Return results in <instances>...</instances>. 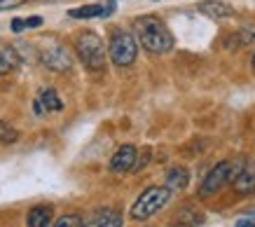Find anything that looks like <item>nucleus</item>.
<instances>
[{
    "label": "nucleus",
    "instance_id": "obj_4",
    "mask_svg": "<svg viewBox=\"0 0 255 227\" xmlns=\"http://www.w3.org/2000/svg\"><path fill=\"white\" fill-rule=\"evenodd\" d=\"M108 56L110 61L124 68V66H131L138 56V45H136V38L127 31H115L113 38H110V47H108Z\"/></svg>",
    "mask_w": 255,
    "mask_h": 227
},
{
    "label": "nucleus",
    "instance_id": "obj_1",
    "mask_svg": "<svg viewBox=\"0 0 255 227\" xmlns=\"http://www.w3.org/2000/svg\"><path fill=\"white\" fill-rule=\"evenodd\" d=\"M133 31L138 35L140 45L147 49V52H152V54H166L173 49V35L171 31L166 28L162 19H157V16L147 14V16H140L133 21Z\"/></svg>",
    "mask_w": 255,
    "mask_h": 227
},
{
    "label": "nucleus",
    "instance_id": "obj_13",
    "mask_svg": "<svg viewBox=\"0 0 255 227\" xmlns=\"http://www.w3.org/2000/svg\"><path fill=\"white\" fill-rule=\"evenodd\" d=\"M68 16H73V19H94V16H108V12H106V7L103 5H82V7H75L70 9Z\"/></svg>",
    "mask_w": 255,
    "mask_h": 227
},
{
    "label": "nucleus",
    "instance_id": "obj_3",
    "mask_svg": "<svg viewBox=\"0 0 255 227\" xmlns=\"http://www.w3.org/2000/svg\"><path fill=\"white\" fill-rule=\"evenodd\" d=\"M75 52L89 71H101L106 66V47L94 31H82L75 38Z\"/></svg>",
    "mask_w": 255,
    "mask_h": 227
},
{
    "label": "nucleus",
    "instance_id": "obj_5",
    "mask_svg": "<svg viewBox=\"0 0 255 227\" xmlns=\"http://www.w3.org/2000/svg\"><path fill=\"white\" fill-rule=\"evenodd\" d=\"M227 180H230V162H220V164L213 166V169L209 171V176L204 178V185H201L199 195L201 197L216 195V192L223 188Z\"/></svg>",
    "mask_w": 255,
    "mask_h": 227
},
{
    "label": "nucleus",
    "instance_id": "obj_2",
    "mask_svg": "<svg viewBox=\"0 0 255 227\" xmlns=\"http://www.w3.org/2000/svg\"><path fill=\"white\" fill-rule=\"evenodd\" d=\"M171 192L166 185H155V188H147L143 195L136 199V204L131 206V218L133 220H147L152 218L155 213H159L169 204Z\"/></svg>",
    "mask_w": 255,
    "mask_h": 227
},
{
    "label": "nucleus",
    "instance_id": "obj_6",
    "mask_svg": "<svg viewBox=\"0 0 255 227\" xmlns=\"http://www.w3.org/2000/svg\"><path fill=\"white\" fill-rule=\"evenodd\" d=\"M42 63H45L47 68H52V71H70V66H73V59H70V54L66 52V47L63 45H49V47L42 52Z\"/></svg>",
    "mask_w": 255,
    "mask_h": 227
},
{
    "label": "nucleus",
    "instance_id": "obj_21",
    "mask_svg": "<svg viewBox=\"0 0 255 227\" xmlns=\"http://www.w3.org/2000/svg\"><path fill=\"white\" fill-rule=\"evenodd\" d=\"M23 28H26V24H23L21 19H14V21H12V31L14 33H21Z\"/></svg>",
    "mask_w": 255,
    "mask_h": 227
},
{
    "label": "nucleus",
    "instance_id": "obj_7",
    "mask_svg": "<svg viewBox=\"0 0 255 227\" xmlns=\"http://www.w3.org/2000/svg\"><path fill=\"white\" fill-rule=\"evenodd\" d=\"M136 159H138V150L133 148V145H122V148L113 155V159H110V171H113V173L133 171Z\"/></svg>",
    "mask_w": 255,
    "mask_h": 227
},
{
    "label": "nucleus",
    "instance_id": "obj_11",
    "mask_svg": "<svg viewBox=\"0 0 255 227\" xmlns=\"http://www.w3.org/2000/svg\"><path fill=\"white\" fill-rule=\"evenodd\" d=\"M234 190H237L239 195H251V192H255V169L253 166L241 169V173L234 178Z\"/></svg>",
    "mask_w": 255,
    "mask_h": 227
},
{
    "label": "nucleus",
    "instance_id": "obj_9",
    "mask_svg": "<svg viewBox=\"0 0 255 227\" xmlns=\"http://www.w3.org/2000/svg\"><path fill=\"white\" fill-rule=\"evenodd\" d=\"M199 12L201 14L211 16V19H230L234 16V9L230 5H225L220 0H206V2H199Z\"/></svg>",
    "mask_w": 255,
    "mask_h": 227
},
{
    "label": "nucleus",
    "instance_id": "obj_16",
    "mask_svg": "<svg viewBox=\"0 0 255 227\" xmlns=\"http://www.w3.org/2000/svg\"><path fill=\"white\" fill-rule=\"evenodd\" d=\"M52 227H82V218H80L78 213H66Z\"/></svg>",
    "mask_w": 255,
    "mask_h": 227
},
{
    "label": "nucleus",
    "instance_id": "obj_18",
    "mask_svg": "<svg viewBox=\"0 0 255 227\" xmlns=\"http://www.w3.org/2000/svg\"><path fill=\"white\" fill-rule=\"evenodd\" d=\"M199 223V216L190 211H180L176 216V225H197Z\"/></svg>",
    "mask_w": 255,
    "mask_h": 227
},
{
    "label": "nucleus",
    "instance_id": "obj_23",
    "mask_svg": "<svg viewBox=\"0 0 255 227\" xmlns=\"http://www.w3.org/2000/svg\"><path fill=\"white\" fill-rule=\"evenodd\" d=\"M253 68H255V54H253Z\"/></svg>",
    "mask_w": 255,
    "mask_h": 227
},
{
    "label": "nucleus",
    "instance_id": "obj_8",
    "mask_svg": "<svg viewBox=\"0 0 255 227\" xmlns=\"http://www.w3.org/2000/svg\"><path fill=\"white\" fill-rule=\"evenodd\" d=\"M82 227H122V216L113 209H101L89 220H82Z\"/></svg>",
    "mask_w": 255,
    "mask_h": 227
},
{
    "label": "nucleus",
    "instance_id": "obj_14",
    "mask_svg": "<svg viewBox=\"0 0 255 227\" xmlns=\"http://www.w3.org/2000/svg\"><path fill=\"white\" fill-rule=\"evenodd\" d=\"M16 66H19V56L14 54V49L0 47V75H5V73H9V71H14Z\"/></svg>",
    "mask_w": 255,
    "mask_h": 227
},
{
    "label": "nucleus",
    "instance_id": "obj_19",
    "mask_svg": "<svg viewBox=\"0 0 255 227\" xmlns=\"http://www.w3.org/2000/svg\"><path fill=\"white\" fill-rule=\"evenodd\" d=\"M26 0H0V9H12V7H19L23 5Z\"/></svg>",
    "mask_w": 255,
    "mask_h": 227
},
{
    "label": "nucleus",
    "instance_id": "obj_22",
    "mask_svg": "<svg viewBox=\"0 0 255 227\" xmlns=\"http://www.w3.org/2000/svg\"><path fill=\"white\" fill-rule=\"evenodd\" d=\"M237 227H255V218H241Z\"/></svg>",
    "mask_w": 255,
    "mask_h": 227
},
{
    "label": "nucleus",
    "instance_id": "obj_10",
    "mask_svg": "<svg viewBox=\"0 0 255 227\" xmlns=\"http://www.w3.org/2000/svg\"><path fill=\"white\" fill-rule=\"evenodd\" d=\"M187 183H190V173H187L185 166H171L169 171H166V188H169L171 192L185 190Z\"/></svg>",
    "mask_w": 255,
    "mask_h": 227
},
{
    "label": "nucleus",
    "instance_id": "obj_17",
    "mask_svg": "<svg viewBox=\"0 0 255 227\" xmlns=\"http://www.w3.org/2000/svg\"><path fill=\"white\" fill-rule=\"evenodd\" d=\"M19 138V131L7 122H0V143H14Z\"/></svg>",
    "mask_w": 255,
    "mask_h": 227
},
{
    "label": "nucleus",
    "instance_id": "obj_15",
    "mask_svg": "<svg viewBox=\"0 0 255 227\" xmlns=\"http://www.w3.org/2000/svg\"><path fill=\"white\" fill-rule=\"evenodd\" d=\"M40 103H42L45 110H52V113L63 110V103H61V99L56 96L54 89H42V92H40Z\"/></svg>",
    "mask_w": 255,
    "mask_h": 227
},
{
    "label": "nucleus",
    "instance_id": "obj_20",
    "mask_svg": "<svg viewBox=\"0 0 255 227\" xmlns=\"http://www.w3.org/2000/svg\"><path fill=\"white\" fill-rule=\"evenodd\" d=\"M23 24H26V28H38V26H42V16H31Z\"/></svg>",
    "mask_w": 255,
    "mask_h": 227
},
{
    "label": "nucleus",
    "instance_id": "obj_12",
    "mask_svg": "<svg viewBox=\"0 0 255 227\" xmlns=\"http://www.w3.org/2000/svg\"><path fill=\"white\" fill-rule=\"evenodd\" d=\"M52 216H54L52 206H35V209L28 211V220H26V225L28 227H49Z\"/></svg>",
    "mask_w": 255,
    "mask_h": 227
}]
</instances>
